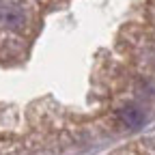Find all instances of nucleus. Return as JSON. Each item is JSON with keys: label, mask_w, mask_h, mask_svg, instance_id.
Returning <instances> with one entry per match:
<instances>
[{"label": "nucleus", "mask_w": 155, "mask_h": 155, "mask_svg": "<svg viewBox=\"0 0 155 155\" xmlns=\"http://www.w3.org/2000/svg\"><path fill=\"white\" fill-rule=\"evenodd\" d=\"M0 24H5L11 30H19L26 24V17H24V13L19 11L17 7H5L2 15H0Z\"/></svg>", "instance_id": "1"}, {"label": "nucleus", "mask_w": 155, "mask_h": 155, "mask_svg": "<svg viewBox=\"0 0 155 155\" xmlns=\"http://www.w3.org/2000/svg\"><path fill=\"white\" fill-rule=\"evenodd\" d=\"M119 116H121V121L127 127H138L142 123V114H140V110H136V108H123L119 112Z\"/></svg>", "instance_id": "2"}, {"label": "nucleus", "mask_w": 155, "mask_h": 155, "mask_svg": "<svg viewBox=\"0 0 155 155\" xmlns=\"http://www.w3.org/2000/svg\"><path fill=\"white\" fill-rule=\"evenodd\" d=\"M2 9H5V5H2V2H0V15H2Z\"/></svg>", "instance_id": "3"}]
</instances>
